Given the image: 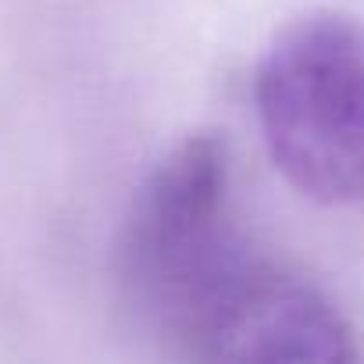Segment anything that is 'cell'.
I'll list each match as a JSON object with an SVG mask.
<instances>
[{"mask_svg": "<svg viewBox=\"0 0 364 364\" xmlns=\"http://www.w3.org/2000/svg\"><path fill=\"white\" fill-rule=\"evenodd\" d=\"M268 268L236 229L225 139L197 132L175 143L136 190L118 240V279L136 314L204 360Z\"/></svg>", "mask_w": 364, "mask_h": 364, "instance_id": "1", "label": "cell"}, {"mask_svg": "<svg viewBox=\"0 0 364 364\" xmlns=\"http://www.w3.org/2000/svg\"><path fill=\"white\" fill-rule=\"evenodd\" d=\"M254 107L272 164L328 208L364 204V26L311 11L257 61Z\"/></svg>", "mask_w": 364, "mask_h": 364, "instance_id": "2", "label": "cell"}]
</instances>
